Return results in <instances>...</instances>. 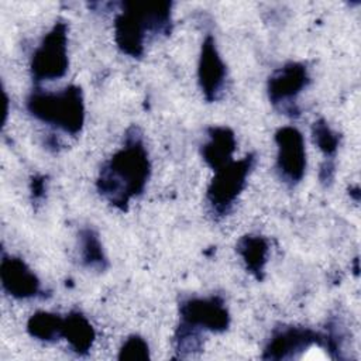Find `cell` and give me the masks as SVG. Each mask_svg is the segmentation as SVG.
Segmentation results:
<instances>
[{
	"mask_svg": "<svg viewBox=\"0 0 361 361\" xmlns=\"http://www.w3.org/2000/svg\"><path fill=\"white\" fill-rule=\"evenodd\" d=\"M207 142L202 145L200 154L203 161L213 171L230 164L235 151L234 131L227 126H212L207 128Z\"/></svg>",
	"mask_w": 361,
	"mask_h": 361,
	"instance_id": "cell-12",
	"label": "cell"
},
{
	"mask_svg": "<svg viewBox=\"0 0 361 361\" xmlns=\"http://www.w3.org/2000/svg\"><path fill=\"white\" fill-rule=\"evenodd\" d=\"M25 107L37 120L66 134L76 135L85 124L83 92L78 85H69L56 92L34 89L27 96Z\"/></svg>",
	"mask_w": 361,
	"mask_h": 361,
	"instance_id": "cell-3",
	"label": "cell"
},
{
	"mask_svg": "<svg viewBox=\"0 0 361 361\" xmlns=\"http://www.w3.org/2000/svg\"><path fill=\"white\" fill-rule=\"evenodd\" d=\"M114 20V41L118 49L141 58L145 44L172 31V1H123Z\"/></svg>",
	"mask_w": 361,
	"mask_h": 361,
	"instance_id": "cell-2",
	"label": "cell"
},
{
	"mask_svg": "<svg viewBox=\"0 0 361 361\" xmlns=\"http://www.w3.org/2000/svg\"><path fill=\"white\" fill-rule=\"evenodd\" d=\"M117 358L120 361L148 360L149 358V347H148L147 340L138 334H131L130 337H127V340L120 347Z\"/></svg>",
	"mask_w": 361,
	"mask_h": 361,
	"instance_id": "cell-19",
	"label": "cell"
},
{
	"mask_svg": "<svg viewBox=\"0 0 361 361\" xmlns=\"http://www.w3.org/2000/svg\"><path fill=\"white\" fill-rule=\"evenodd\" d=\"M63 317L51 312H37L27 322V331L39 341H56L61 338Z\"/></svg>",
	"mask_w": 361,
	"mask_h": 361,
	"instance_id": "cell-16",
	"label": "cell"
},
{
	"mask_svg": "<svg viewBox=\"0 0 361 361\" xmlns=\"http://www.w3.org/2000/svg\"><path fill=\"white\" fill-rule=\"evenodd\" d=\"M203 331L190 327L188 324H183L179 322L175 334H173V343L176 350L178 358H189L196 355L203 350Z\"/></svg>",
	"mask_w": 361,
	"mask_h": 361,
	"instance_id": "cell-17",
	"label": "cell"
},
{
	"mask_svg": "<svg viewBox=\"0 0 361 361\" xmlns=\"http://www.w3.org/2000/svg\"><path fill=\"white\" fill-rule=\"evenodd\" d=\"M235 251L243 258L247 271L257 281H262L269 252L268 240L259 234H245L238 238Z\"/></svg>",
	"mask_w": 361,
	"mask_h": 361,
	"instance_id": "cell-14",
	"label": "cell"
},
{
	"mask_svg": "<svg viewBox=\"0 0 361 361\" xmlns=\"http://www.w3.org/2000/svg\"><path fill=\"white\" fill-rule=\"evenodd\" d=\"M310 83L307 68L302 62H286L275 69L267 83V93L271 104L289 117H299L300 109L296 104L298 96Z\"/></svg>",
	"mask_w": 361,
	"mask_h": 361,
	"instance_id": "cell-6",
	"label": "cell"
},
{
	"mask_svg": "<svg viewBox=\"0 0 361 361\" xmlns=\"http://www.w3.org/2000/svg\"><path fill=\"white\" fill-rule=\"evenodd\" d=\"M149 175L151 161L142 133L137 126H131L126 131L121 148L102 165L96 189L111 206L124 212L130 200L144 192Z\"/></svg>",
	"mask_w": 361,
	"mask_h": 361,
	"instance_id": "cell-1",
	"label": "cell"
},
{
	"mask_svg": "<svg viewBox=\"0 0 361 361\" xmlns=\"http://www.w3.org/2000/svg\"><path fill=\"white\" fill-rule=\"evenodd\" d=\"M179 322L200 331L223 333L230 326V313L223 296H190L179 303Z\"/></svg>",
	"mask_w": 361,
	"mask_h": 361,
	"instance_id": "cell-8",
	"label": "cell"
},
{
	"mask_svg": "<svg viewBox=\"0 0 361 361\" xmlns=\"http://www.w3.org/2000/svg\"><path fill=\"white\" fill-rule=\"evenodd\" d=\"M312 138L316 147L324 154V158L336 157L341 135L334 131L324 118H319L312 124Z\"/></svg>",
	"mask_w": 361,
	"mask_h": 361,
	"instance_id": "cell-18",
	"label": "cell"
},
{
	"mask_svg": "<svg viewBox=\"0 0 361 361\" xmlns=\"http://www.w3.org/2000/svg\"><path fill=\"white\" fill-rule=\"evenodd\" d=\"M80 259L86 268L104 271L109 267V259L104 254L99 234L92 227H85L79 231Z\"/></svg>",
	"mask_w": 361,
	"mask_h": 361,
	"instance_id": "cell-15",
	"label": "cell"
},
{
	"mask_svg": "<svg viewBox=\"0 0 361 361\" xmlns=\"http://www.w3.org/2000/svg\"><path fill=\"white\" fill-rule=\"evenodd\" d=\"M275 144L276 169L281 179L289 185H298L306 172V148L302 133L293 126H285L276 130Z\"/></svg>",
	"mask_w": 361,
	"mask_h": 361,
	"instance_id": "cell-9",
	"label": "cell"
},
{
	"mask_svg": "<svg viewBox=\"0 0 361 361\" xmlns=\"http://www.w3.org/2000/svg\"><path fill=\"white\" fill-rule=\"evenodd\" d=\"M68 66V24L63 20H58L34 49L30 72L34 83L38 85L62 78Z\"/></svg>",
	"mask_w": 361,
	"mask_h": 361,
	"instance_id": "cell-4",
	"label": "cell"
},
{
	"mask_svg": "<svg viewBox=\"0 0 361 361\" xmlns=\"http://www.w3.org/2000/svg\"><path fill=\"white\" fill-rule=\"evenodd\" d=\"M313 347H320L326 351L324 333L305 326L283 324L272 330L271 337L264 348L262 360L283 361L303 358L305 353L310 351Z\"/></svg>",
	"mask_w": 361,
	"mask_h": 361,
	"instance_id": "cell-7",
	"label": "cell"
},
{
	"mask_svg": "<svg viewBox=\"0 0 361 361\" xmlns=\"http://www.w3.org/2000/svg\"><path fill=\"white\" fill-rule=\"evenodd\" d=\"M336 173V161L334 158H324L319 169V179L323 186H330Z\"/></svg>",
	"mask_w": 361,
	"mask_h": 361,
	"instance_id": "cell-21",
	"label": "cell"
},
{
	"mask_svg": "<svg viewBox=\"0 0 361 361\" xmlns=\"http://www.w3.org/2000/svg\"><path fill=\"white\" fill-rule=\"evenodd\" d=\"M0 281L3 290L16 299H31L41 296V282L24 259L1 252Z\"/></svg>",
	"mask_w": 361,
	"mask_h": 361,
	"instance_id": "cell-11",
	"label": "cell"
},
{
	"mask_svg": "<svg viewBox=\"0 0 361 361\" xmlns=\"http://www.w3.org/2000/svg\"><path fill=\"white\" fill-rule=\"evenodd\" d=\"M48 178L45 175H34L30 182V192H31V199L32 202H41L45 197L47 192V180Z\"/></svg>",
	"mask_w": 361,
	"mask_h": 361,
	"instance_id": "cell-20",
	"label": "cell"
},
{
	"mask_svg": "<svg viewBox=\"0 0 361 361\" xmlns=\"http://www.w3.org/2000/svg\"><path fill=\"white\" fill-rule=\"evenodd\" d=\"M350 196H353V199L355 202L360 200V189H358V186H354V189H350Z\"/></svg>",
	"mask_w": 361,
	"mask_h": 361,
	"instance_id": "cell-22",
	"label": "cell"
},
{
	"mask_svg": "<svg viewBox=\"0 0 361 361\" xmlns=\"http://www.w3.org/2000/svg\"><path fill=\"white\" fill-rule=\"evenodd\" d=\"M257 157L254 152L247 154L238 161H231L230 164L214 171V176L210 180L206 199L216 216L223 217L230 213L237 197L247 185V178L255 165Z\"/></svg>",
	"mask_w": 361,
	"mask_h": 361,
	"instance_id": "cell-5",
	"label": "cell"
},
{
	"mask_svg": "<svg viewBox=\"0 0 361 361\" xmlns=\"http://www.w3.org/2000/svg\"><path fill=\"white\" fill-rule=\"evenodd\" d=\"M227 78V66L221 59L216 39L207 34L202 42L197 63V82L203 97L212 103L220 99Z\"/></svg>",
	"mask_w": 361,
	"mask_h": 361,
	"instance_id": "cell-10",
	"label": "cell"
},
{
	"mask_svg": "<svg viewBox=\"0 0 361 361\" xmlns=\"http://www.w3.org/2000/svg\"><path fill=\"white\" fill-rule=\"evenodd\" d=\"M61 338H65L72 348V351L78 355H86L96 338V333L87 317L79 312L72 310L65 314L62 323Z\"/></svg>",
	"mask_w": 361,
	"mask_h": 361,
	"instance_id": "cell-13",
	"label": "cell"
}]
</instances>
